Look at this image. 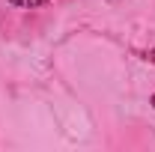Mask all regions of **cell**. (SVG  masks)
<instances>
[{
	"mask_svg": "<svg viewBox=\"0 0 155 152\" xmlns=\"http://www.w3.org/2000/svg\"><path fill=\"white\" fill-rule=\"evenodd\" d=\"M12 6L18 9H39V6H48V0H9Z\"/></svg>",
	"mask_w": 155,
	"mask_h": 152,
	"instance_id": "cell-1",
	"label": "cell"
},
{
	"mask_svg": "<svg viewBox=\"0 0 155 152\" xmlns=\"http://www.w3.org/2000/svg\"><path fill=\"white\" fill-rule=\"evenodd\" d=\"M152 107H155V95H152Z\"/></svg>",
	"mask_w": 155,
	"mask_h": 152,
	"instance_id": "cell-2",
	"label": "cell"
}]
</instances>
